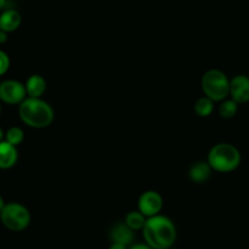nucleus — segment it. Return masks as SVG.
I'll use <instances>...</instances> for the list:
<instances>
[{"mask_svg":"<svg viewBox=\"0 0 249 249\" xmlns=\"http://www.w3.org/2000/svg\"><path fill=\"white\" fill-rule=\"evenodd\" d=\"M25 85L15 80H8L0 83V100L6 104H21L26 99Z\"/></svg>","mask_w":249,"mask_h":249,"instance_id":"6","label":"nucleus"},{"mask_svg":"<svg viewBox=\"0 0 249 249\" xmlns=\"http://www.w3.org/2000/svg\"><path fill=\"white\" fill-rule=\"evenodd\" d=\"M23 137H25V135H23V131L21 130L20 127H11V128H9L8 132L5 133L6 142H9L10 144L15 145V147H18V144H21V143H22Z\"/></svg>","mask_w":249,"mask_h":249,"instance_id":"17","label":"nucleus"},{"mask_svg":"<svg viewBox=\"0 0 249 249\" xmlns=\"http://www.w3.org/2000/svg\"><path fill=\"white\" fill-rule=\"evenodd\" d=\"M18 149L15 145L10 144L6 141L0 142V169L6 170L13 167L18 161Z\"/></svg>","mask_w":249,"mask_h":249,"instance_id":"9","label":"nucleus"},{"mask_svg":"<svg viewBox=\"0 0 249 249\" xmlns=\"http://www.w3.org/2000/svg\"><path fill=\"white\" fill-rule=\"evenodd\" d=\"M109 249H127V246H124V244L120 243H114V242H112V244L110 246Z\"/></svg>","mask_w":249,"mask_h":249,"instance_id":"21","label":"nucleus"},{"mask_svg":"<svg viewBox=\"0 0 249 249\" xmlns=\"http://www.w3.org/2000/svg\"><path fill=\"white\" fill-rule=\"evenodd\" d=\"M130 249H153V248H150V247L145 243V244H135V246L131 247Z\"/></svg>","mask_w":249,"mask_h":249,"instance_id":"20","label":"nucleus"},{"mask_svg":"<svg viewBox=\"0 0 249 249\" xmlns=\"http://www.w3.org/2000/svg\"><path fill=\"white\" fill-rule=\"evenodd\" d=\"M145 216L142 213L138 210V212H130L126 215V220H124V224L127 225L131 230L133 231H137V230H142L143 226L145 224Z\"/></svg>","mask_w":249,"mask_h":249,"instance_id":"14","label":"nucleus"},{"mask_svg":"<svg viewBox=\"0 0 249 249\" xmlns=\"http://www.w3.org/2000/svg\"><path fill=\"white\" fill-rule=\"evenodd\" d=\"M145 243L153 249H170L176 239V227L166 216L148 217L143 226Z\"/></svg>","mask_w":249,"mask_h":249,"instance_id":"1","label":"nucleus"},{"mask_svg":"<svg viewBox=\"0 0 249 249\" xmlns=\"http://www.w3.org/2000/svg\"><path fill=\"white\" fill-rule=\"evenodd\" d=\"M210 171H212V167L208 162L198 161L190 169V178L193 182L202 183L209 178Z\"/></svg>","mask_w":249,"mask_h":249,"instance_id":"13","label":"nucleus"},{"mask_svg":"<svg viewBox=\"0 0 249 249\" xmlns=\"http://www.w3.org/2000/svg\"><path fill=\"white\" fill-rule=\"evenodd\" d=\"M138 209L145 217L155 216L162 209V198L155 191H147L142 193L138 200Z\"/></svg>","mask_w":249,"mask_h":249,"instance_id":"7","label":"nucleus"},{"mask_svg":"<svg viewBox=\"0 0 249 249\" xmlns=\"http://www.w3.org/2000/svg\"><path fill=\"white\" fill-rule=\"evenodd\" d=\"M3 137H4V132L3 130H1V127H0V142L3 141Z\"/></svg>","mask_w":249,"mask_h":249,"instance_id":"24","label":"nucleus"},{"mask_svg":"<svg viewBox=\"0 0 249 249\" xmlns=\"http://www.w3.org/2000/svg\"><path fill=\"white\" fill-rule=\"evenodd\" d=\"M4 207H5V203H4V199L1 198V196H0V213H1V210H3Z\"/></svg>","mask_w":249,"mask_h":249,"instance_id":"22","label":"nucleus"},{"mask_svg":"<svg viewBox=\"0 0 249 249\" xmlns=\"http://www.w3.org/2000/svg\"><path fill=\"white\" fill-rule=\"evenodd\" d=\"M111 239L114 243L128 246L133 241V230H131L126 224H117L111 231Z\"/></svg>","mask_w":249,"mask_h":249,"instance_id":"12","label":"nucleus"},{"mask_svg":"<svg viewBox=\"0 0 249 249\" xmlns=\"http://www.w3.org/2000/svg\"><path fill=\"white\" fill-rule=\"evenodd\" d=\"M0 114H1V105H0Z\"/></svg>","mask_w":249,"mask_h":249,"instance_id":"25","label":"nucleus"},{"mask_svg":"<svg viewBox=\"0 0 249 249\" xmlns=\"http://www.w3.org/2000/svg\"><path fill=\"white\" fill-rule=\"evenodd\" d=\"M26 92L30 98H40L47 89V82L39 75H32L25 85Z\"/></svg>","mask_w":249,"mask_h":249,"instance_id":"11","label":"nucleus"},{"mask_svg":"<svg viewBox=\"0 0 249 249\" xmlns=\"http://www.w3.org/2000/svg\"><path fill=\"white\" fill-rule=\"evenodd\" d=\"M8 40V33L0 30V44H3Z\"/></svg>","mask_w":249,"mask_h":249,"instance_id":"19","label":"nucleus"},{"mask_svg":"<svg viewBox=\"0 0 249 249\" xmlns=\"http://www.w3.org/2000/svg\"><path fill=\"white\" fill-rule=\"evenodd\" d=\"M230 94L237 104L249 102V77L237 75L230 81Z\"/></svg>","mask_w":249,"mask_h":249,"instance_id":"8","label":"nucleus"},{"mask_svg":"<svg viewBox=\"0 0 249 249\" xmlns=\"http://www.w3.org/2000/svg\"><path fill=\"white\" fill-rule=\"evenodd\" d=\"M20 13L16 10H5L1 15H0V30L4 32H14L18 30L21 25Z\"/></svg>","mask_w":249,"mask_h":249,"instance_id":"10","label":"nucleus"},{"mask_svg":"<svg viewBox=\"0 0 249 249\" xmlns=\"http://www.w3.org/2000/svg\"><path fill=\"white\" fill-rule=\"evenodd\" d=\"M9 68H10L9 55L5 52H3V50H0V76H3L4 73L8 72Z\"/></svg>","mask_w":249,"mask_h":249,"instance_id":"18","label":"nucleus"},{"mask_svg":"<svg viewBox=\"0 0 249 249\" xmlns=\"http://www.w3.org/2000/svg\"><path fill=\"white\" fill-rule=\"evenodd\" d=\"M241 154L234 145L229 143H220L210 149L208 155V164L213 170L219 172H231L238 167Z\"/></svg>","mask_w":249,"mask_h":249,"instance_id":"3","label":"nucleus"},{"mask_svg":"<svg viewBox=\"0 0 249 249\" xmlns=\"http://www.w3.org/2000/svg\"><path fill=\"white\" fill-rule=\"evenodd\" d=\"M202 89L213 102H221L230 94V81L222 71L209 70L202 77Z\"/></svg>","mask_w":249,"mask_h":249,"instance_id":"4","label":"nucleus"},{"mask_svg":"<svg viewBox=\"0 0 249 249\" xmlns=\"http://www.w3.org/2000/svg\"><path fill=\"white\" fill-rule=\"evenodd\" d=\"M5 3H6V0H0V10L5 6Z\"/></svg>","mask_w":249,"mask_h":249,"instance_id":"23","label":"nucleus"},{"mask_svg":"<svg viewBox=\"0 0 249 249\" xmlns=\"http://www.w3.org/2000/svg\"><path fill=\"white\" fill-rule=\"evenodd\" d=\"M214 110V102L208 97L199 98L195 104V111L198 116L208 117Z\"/></svg>","mask_w":249,"mask_h":249,"instance_id":"15","label":"nucleus"},{"mask_svg":"<svg viewBox=\"0 0 249 249\" xmlns=\"http://www.w3.org/2000/svg\"><path fill=\"white\" fill-rule=\"evenodd\" d=\"M0 220L8 230L20 232L28 227L31 215L27 208L20 203H8L0 213Z\"/></svg>","mask_w":249,"mask_h":249,"instance_id":"5","label":"nucleus"},{"mask_svg":"<svg viewBox=\"0 0 249 249\" xmlns=\"http://www.w3.org/2000/svg\"><path fill=\"white\" fill-rule=\"evenodd\" d=\"M18 114L22 122L33 128L47 127L54 119L52 107L40 98H26L20 104Z\"/></svg>","mask_w":249,"mask_h":249,"instance_id":"2","label":"nucleus"},{"mask_svg":"<svg viewBox=\"0 0 249 249\" xmlns=\"http://www.w3.org/2000/svg\"><path fill=\"white\" fill-rule=\"evenodd\" d=\"M237 110H238V104L234 102L233 99L225 100L219 107V114L221 115V117L224 119H231L234 115L237 114Z\"/></svg>","mask_w":249,"mask_h":249,"instance_id":"16","label":"nucleus"}]
</instances>
